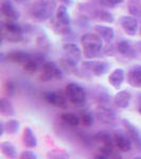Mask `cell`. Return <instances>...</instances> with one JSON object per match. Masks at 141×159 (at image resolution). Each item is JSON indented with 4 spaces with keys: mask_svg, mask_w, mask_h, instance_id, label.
Returning a JSON list of instances; mask_svg holds the SVG:
<instances>
[{
    "mask_svg": "<svg viewBox=\"0 0 141 159\" xmlns=\"http://www.w3.org/2000/svg\"><path fill=\"white\" fill-rule=\"evenodd\" d=\"M36 43L42 50H48V48H49V40H48V38L46 35H43V36L37 37Z\"/></svg>",
    "mask_w": 141,
    "mask_h": 159,
    "instance_id": "obj_34",
    "label": "cell"
},
{
    "mask_svg": "<svg viewBox=\"0 0 141 159\" xmlns=\"http://www.w3.org/2000/svg\"><path fill=\"white\" fill-rule=\"evenodd\" d=\"M2 61L7 60L10 63H15V64H25L27 61H29L30 60H32L34 56L28 52L25 51H20V50H12L10 52H7L6 55L2 54Z\"/></svg>",
    "mask_w": 141,
    "mask_h": 159,
    "instance_id": "obj_9",
    "label": "cell"
},
{
    "mask_svg": "<svg viewBox=\"0 0 141 159\" xmlns=\"http://www.w3.org/2000/svg\"><path fill=\"white\" fill-rule=\"evenodd\" d=\"M139 32H140V35H141V25H140V29H139Z\"/></svg>",
    "mask_w": 141,
    "mask_h": 159,
    "instance_id": "obj_45",
    "label": "cell"
},
{
    "mask_svg": "<svg viewBox=\"0 0 141 159\" xmlns=\"http://www.w3.org/2000/svg\"><path fill=\"white\" fill-rule=\"evenodd\" d=\"M81 122L84 126H91L94 122V116L91 111H85V112H82L81 116H80Z\"/></svg>",
    "mask_w": 141,
    "mask_h": 159,
    "instance_id": "obj_32",
    "label": "cell"
},
{
    "mask_svg": "<svg viewBox=\"0 0 141 159\" xmlns=\"http://www.w3.org/2000/svg\"><path fill=\"white\" fill-rule=\"evenodd\" d=\"M55 3L51 0H38L29 7L30 17L35 21H46L52 16Z\"/></svg>",
    "mask_w": 141,
    "mask_h": 159,
    "instance_id": "obj_2",
    "label": "cell"
},
{
    "mask_svg": "<svg viewBox=\"0 0 141 159\" xmlns=\"http://www.w3.org/2000/svg\"><path fill=\"white\" fill-rule=\"evenodd\" d=\"M22 141H24V144L29 148H34L37 147L38 140L35 136L34 132L32 130L31 127H25L24 130V134H22Z\"/></svg>",
    "mask_w": 141,
    "mask_h": 159,
    "instance_id": "obj_21",
    "label": "cell"
},
{
    "mask_svg": "<svg viewBox=\"0 0 141 159\" xmlns=\"http://www.w3.org/2000/svg\"><path fill=\"white\" fill-rule=\"evenodd\" d=\"M115 49H116V53H119L123 56H126V57L130 58L136 57V50L129 40L122 39L118 42L115 45Z\"/></svg>",
    "mask_w": 141,
    "mask_h": 159,
    "instance_id": "obj_13",
    "label": "cell"
},
{
    "mask_svg": "<svg viewBox=\"0 0 141 159\" xmlns=\"http://www.w3.org/2000/svg\"><path fill=\"white\" fill-rule=\"evenodd\" d=\"M15 89H16V85L11 81L7 82V84L6 85V90L10 97H13L15 94Z\"/></svg>",
    "mask_w": 141,
    "mask_h": 159,
    "instance_id": "obj_36",
    "label": "cell"
},
{
    "mask_svg": "<svg viewBox=\"0 0 141 159\" xmlns=\"http://www.w3.org/2000/svg\"><path fill=\"white\" fill-rule=\"evenodd\" d=\"M94 31L97 34H99L102 37V39L107 43H111L115 38V30L111 27H107V25H97L94 27Z\"/></svg>",
    "mask_w": 141,
    "mask_h": 159,
    "instance_id": "obj_18",
    "label": "cell"
},
{
    "mask_svg": "<svg viewBox=\"0 0 141 159\" xmlns=\"http://www.w3.org/2000/svg\"><path fill=\"white\" fill-rule=\"evenodd\" d=\"M114 139L115 143H116V147L119 151L121 152H130L133 148V141L130 140L129 135L126 134V132H123V130H115L114 132Z\"/></svg>",
    "mask_w": 141,
    "mask_h": 159,
    "instance_id": "obj_8",
    "label": "cell"
},
{
    "mask_svg": "<svg viewBox=\"0 0 141 159\" xmlns=\"http://www.w3.org/2000/svg\"><path fill=\"white\" fill-rule=\"evenodd\" d=\"M118 159H123V157H122V155H121V156H120V157H119V158H118Z\"/></svg>",
    "mask_w": 141,
    "mask_h": 159,
    "instance_id": "obj_44",
    "label": "cell"
},
{
    "mask_svg": "<svg viewBox=\"0 0 141 159\" xmlns=\"http://www.w3.org/2000/svg\"><path fill=\"white\" fill-rule=\"evenodd\" d=\"M61 121L64 123H66L67 125H70V126H78L79 124H80L81 122V119L79 116H76L75 114H73V112H63V114L61 115Z\"/></svg>",
    "mask_w": 141,
    "mask_h": 159,
    "instance_id": "obj_25",
    "label": "cell"
},
{
    "mask_svg": "<svg viewBox=\"0 0 141 159\" xmlns=\"http://www.w3.org/2000/svg\"><path fill=\"white\" fill-rule=\"evenodd\" d=\"M127 9L132 16L141 17V1L140 0H129Z\"/></svg>",
    "mask_w": 141,
    "mask_h": 159,
    "instance_id": "obj_28",
    "label": "cell"
},
{
    "mask_svg": "<svg viewBox=\"0 0 141 159\" xmlns=\"http://www.w3.org/2000/svg\"><path fill=\"white\" fill-rule=\"evenodd\" d=\"M94 159H111L109 157H107L106 155H104V154L100 153L98 154V155H96V157H94Z\"/></svg>",
    "mask_w": 141,
    "mask_h": 159,
    "instance_id": "obj_39",
    "label": "cell"
},
{
    "mask_svg": "<svg viewBox=\"0 0 141 159\" xmlns=\"http://www.w3.org/2000/svg\"><path fill=\"white\" fill-rule=\"evenodd\" d=\"M1 13L7 21H17L19 19V12L15 9L11 0H2L1 1Z\"/></svg>",
    "mask_w": 141,
    "mask_h": 159,
    "instance_id": "obj_11",
    "label": "cell"
},
{
    "mask_svg": "<svg viewBox=\"0 0 141 159\" xmlns=\"http://www.w3.org/2000/svg\"><path fill=\"white\" fill-rule=\"evenodd\" d=\"M103 2L106 6L112 7V6H117V4L122 3V2H124V0H103Z\"/></svg>",
    "mask_w": 141,
    "mask_h": 159,
    "instance_id": "obj_37",
    "label": "cell"
},
{
    "mask_svg": "<svg viewBox=\"0 0 141 159\" xmlns=\"http://www.w3.org/2000/svg\"><path fill=\"white\" fill-rule=\"evenodd\" d=\"M130 100H132V93L124 89V90H119L114 97V103L116 104L119 108H127L130 106Z\"/></svg>",
    "mask_w": 141,
    "mask_h": 159,
    "instance_id": "obj_16",
    "label": "cell"
},
{
    "mask_svg": "<svg viewBox=\"0 0 141 159\" xmlns=\"http://www.w3.org/2000/svg\"><path fill=\"white\" fill-rule=\"evenodd\" d=\"M81 45L83 47L84 55L86 58H93L101 54L104 45L103 39L99 34L86 33L81 37Z\"/></svg>",
    "mask_w": 141,
    "mask_h": 159,
    "instance_id": "obj_1",
    "label": "cell"
},
{
    "mask_svg": "<svg viewBox=\"0 0 141 159\" xmlns=\"http://www.w3.org/2000/svg\"><path fill=\"white\" fill-rule=\"evenodd\" d=\"M65 94L67 96L69 102L76 106H83L87 102V91L83 86L78 83H69L66 86Z\"/></svg>",
    "mask_w": 141,
    "mask_h": 159,
    "instance_id": "obj_3",
    "label": "cell"
},
{
    "mask_svg": "<svg viewBox=\"0 0 141 159\" xmlns=\"http://www.w3.org/2000/svg\"><path fill=\"white\" fill-rule=\"evenodd\" d=\"M47 159H69V155L64 151L52 150L47 153Z\"/></svg>",
    "mask_w": 141,
    "mask_h": 159,
    "instance_id": "obj_33",
    "label": "cell"
},
{
    "mask_svg": "<svg viewBox=\"0 0 141 159\" xmlns=\"http://www.w3.org/2000/svg\"><path fill=\"white\" fill-rule=\"evenodd\" d=\"M0 112L1 115L7 117H13L15 115V107L12 102L7 98L0 99Z\"/></svg>",
    "mask_w": 141,
    "mask_h": 159,
    "instance_id": "obj_24",
    "label": "cell"
},
{
    "mask_svg": "<svg viewBox=\"0 0 141 159\" xmlns=\"http://www.w3.org/2000/svg\"><path fill=\"white\" fill-rule=\"evenodd\" d=\"M93 138L96 141L102 143L103 145H115L116 147V143H115L114 139V134H111L107 130H100V132L96 133L93 136Z\"/></svg>",
    "mask_w": 141,
    "mask_h": 159,
    "instance_id": "obj_22",
    "label": "cell"
},
{
    "mask_svg": "<svg viewBox=\"0 0 141 159\" xmlns=\"http://www.w3.org/2000/svg\"><path fill=\"white\" fill-rule=\"evenodd\" d=\"M125 71L122 68H116L111 71V73L108 76V83L114 87L115 89H120L122 84L125 80Z\"/></svg>",
    "mask_w": 141,
    "mask_h": 159,
    "instance_id": "obj_15",
    "label": "cell"
},
{
    "mask_svg": "<svg viewBox=\"0 0 141 159\" xmlns=\"http://www.w3.org/2000/svg\"><path fill=\"white\" fill-rule=\"evenodd\" d=\"M43 63L40 64L39 61L36 57H33L32 60H30L29 61H27L25 64H24V70L28 73H35L39 70V68H42V65Z\"/></svg>",
    "mask_w": 141,
    "mask_h": 159,
    "instance_id": "obj_27",
    "label": "cell"
},
{
    "mask_svg": "<svg viewBox=\"0 0 141 159\" xmlns=\"http://www.w3.org/2000/svg\"><path fill=\"white\" fill-rule=\"evenodd\" d=\"M0 150H1L2 155L7 159H16L18 157L16 147L10 141H2L0 143Z\"/></svg>",
    "mask_w": 141,
    "mask_h": 159,
    "instance_id": "obj_19",
    "label": "cell"
},
{
    "mask_svg": "<svg viewBox=\"0 0 141 159\" xmlns=\"http://www.w3.org/2000/svg\"><path fill=\"white\" fill-rule=\"evenodd\" d=\"M18 159H38V156L34 152H32V151L25 150L20 153Z\"/></svg>",
    "mask_w": 141,
    "mask_h": 159,
    "instance_id": "obj_35",
    "label": "cell"
},
{
    "mask_svg": "<svg viewBox=\"0 0 141 159\" xmlns=\"http://www.w3.org/2000/svg\"><path fill=\"white\" fill-rule=\"evenodd\" d=\"M55 19L57 20V21H60L61 24L70 27L71 18H70L69 11L67 9V6H65V4H61L60 7H57L56 12H55Z\"/></svg>",
    "mask_w": 141,
    "mask_h": 159,
    "instance_id": "obj_20",
    "label": "cell"
},
{
    "mask_svg": "<svg viewBox=\"0 0 141 159\" xmlns=\"http://www.w3.org/2000/svg\"><path fill=\"white\" fill-rule=\"evenodd\" d=\"M96 117L101 123L111 125L117 121L116 112L106 105H99L96 108Z\"/></svg>",
    "mask_w": 141,
    "mask_h": 159,
    "instance_id": "obj_7",
    "label": "cell"
},
{
    "mask_svg": "<svg viewBox=\"0 0 141 159\" xmlns=\"http://www.w3.org/2000/svg\"><path fill=\"white\" fill-rule=\"evenodd\" d=\"M63 50L65 51V53H66V57L69 58V60L75 61V63H78V61L81 60V57H82L81 50L75 43H64Z\"/></svg>",
    "mask_w": 141,
    "mask_h": 159,
    "instance_id": "obj_17",
    "label": "cell"
},
{
    "mask_svg": "<svg viewBox=\"0 0 141 159\" xmlns=\"http://www.w3.org/2000/svg\"><path fill=\"white\" fill-rule=\"evenodd\" d=\"M134 159H141V156H137V157H135Z\"/></svg>",
    "mask_w": 141,
    "mask_h": 159,
    "instance_id": "obj_42",
    "label": "cell"
},
{
    "mask_svg": "<svg viewBox=\"0 0 141 159\" xmlns=\"http://www.w3.org/2000/svg\"><path fill=\"white\" fill-rule=\"evenodd\" d=\"M58 1H61L65 6H71L72 4V0H58Z\"/></svg>",
    "mask_w": 141,
    "mask_h": 159,
    "instance_id": "obj_40",
    "label": "cell"
},
{
    "mask_svg": "<svg viewBox=\"0 0 141 159\" xmlns=\"http://www.w3.org/2000/svg\"><path fill=\"white\" fill-rule=\"evenodd\" d=\"M20 129V122L17 119H10L6 122V132L10 135H15Z\"/></svg>",
    "mask_w": 141,
    "mask_h": 159,
    "instance_id": "obj_29",
    "label": "cell"
},
{
    "mask_svg": "<svg viewBox=\"0 0 141 159\" xmlns=\"http://www.w3.org/2000/svg\"><path fill=\"white\" fill-rule=\"evenodd\" d=\"M83 68L96 76H102L108 72L111 65L104 61H83Z\"/></svg>",
    "mask_w": 141,
    "mask_h": 159,
    "instance_id": "obj_6",
    "label": "cell"
},
{
    "mask_svg": "<svg viewBox=\"0 0 141 159\" xmlns=\"http://www.w3.org/2000/svg\"><path fill=\"white\" fill-rule=\"evenodd\" d=\"M15 1L18 2V3H28L30 0H15Z\"/></svg>",
    "mask_w": 141,
    "mask_h": 159,
    "instance_id": "obj_41",
    "label": "cell"
},
{
    "mask_svg": "<svg viewBox=\"0 0 141 159\" xmlns=\"http://www.w3.org/2000/svg\"><path fill=\"white\" fill-rule=\"evenodd\" d=\"M96 17L97 19L101 20L102 22H106V24H112L115 21L114 15L107 11H104V10H100V11L97 12Z\"/></svg>",
    "mask_w": 141,
    "mask_h": 159,
    "instance_id": "obj_30",
    "label": "cell"
},
{
    "mask_svg": "<svg viewBox=\"0 0 141 159\" xmlns=\"http://www.w3.org/2000/svg\"><path fill=\"white\" fill-rule=\"evenodd\" d=\"M61 69L63 70V72L66 73H73V74H79V70L78 67H76V63L69 58L65 57V58H61L60 61V65Z\"/></svg>",
    "mask_w": 141,
    "mask_h": 159,
    "instance_id": "obj_23",
    "label": "cell"
},
{
    "mask_svg": "<svg viewBox=\"0 0 141 159\" xmlns=\"http://www.w3.org/2000/svg\"><path fill=\"white\" fill-rule=\"evenodd\" d=\"M51 25H52V29L54 30V32L57 33V34H67L69 32L68 25L61 24V22L57 21L55 18H53L51 20Z\"/></svg>",
    "mask_w": 141,
    "mask_h": 159,
    "instance_id": "obj_31",
    "label": "cell"
},
{
    "mask_svg": "<svg viewBox=\"0 0 141 159\" xmlns=\"http://www.w3.org/2000/svg\"><path fill=\"white\" fill-rule=\"evenodd\" d=\"M122 124H123V126H124L126 134L129 135L130 140L133 141V143H134L139 150H141V132H140V129L126 119L122 120Z\"/></svg>",
    "mask_w": 141,
    "mask_h": 159,
    "instance_id": "obj_10",
    "label": "cell"
},
{
    "mask_svg": "<svg viewBox=\"0 0 141 159\" xmlns=\"http://www.w3.org/2000/svg\"><path fill=\"white\" fill-rule=\"evenodd\" d=\"M43 99L49 105L61 109H67L68 98L66 94H63L58 91H45L43 92Z\"/></svg>",
    "mask_w": 141,
    "mask_h": 159,
    "instance_id": "obj_5",
    "label": "cell"
},
{
    "mask_svg": "<svg viewBox=\"0 0 141 159\" xmlns=\"http://www.w3.org/2000/svg\"><path fill=\"white\" fill-rule=\"evenodd\" d=\"M40 69H42V73L39 75V79L43 82L58 81L63 79V70L54 61H43Z\"/></svg>",
    "mask_w": 141,
    "mask_h": 159,
    "instance_id": "obj_4",
    "label": "cell"
},
{
    "mask_svg": "<svg viewBox=\"0 0 141 159\" xmlns=\"http://www.w3.org/2000/svg\"><path fill=\"white\" fill-rule=\"evenodd\" d=\"M0 129H1V132H0V136H3L6 134V123L3 121H0Z\"/></svg>",
    "mask_w": 141,
    "mask_h": 159,
    "instance_id": "obj_38",
    "label": "cell"
},
{
    "mask_svg": "<svg viewBox=\"0 0 141 159\" xmlns=\"http://www.w3.org/2000/svg\"><path fill=\"white\" fill-rule=\"evenodd\" d=\"M1 36H2V39L7 40V42H9V43H19L24 39L22 34L11 32V31H7L6 29H3V28H1Z\"/></svg>",
    "mask_w": 141,
    "mask_h": 159,
    "instance_id": "obj_26",
    "label": "cell"
},
{
    "mask_svg": "<svg viewBox=\"0 0 141 159\" xmlns=\"http://www.w3.org/2000/svg\"><path fill=\"white\" fill-rule=\"evenodd\" d=\"M127 83L134 88L141 89V65H135L127 72Z\"/></svg>",
    "mask_w": 141,
    "mask_h": 159,
    "instance_id": "obj_14",
    "label": "cell"
},
{
    "mask_svg": "<svg viewBox=\"0 0 141 159\" xmlns=\"http://www.w3.org/2000/svg\"><path fill=\"white\" fill-rule=\"evenodd\" d=\"M119 24L130 36L136 35L138 31V21L134 16H122L119 19Z\"/></svg>",
    "mask_w": 141,
    "mask_h": 159,
    "instance_id": "obj_12",
    "label": "cell"
},
{
    "mask_svg": "<svg viewBox=\"0 0 141 159\" xmlns=\"http://www.w3.org/2000/svg\"><path fill=\"white\" fill-rule=\"evenodd\" d=\"M139 114L141 115V105H140V107H139Z\"/></svg>",
    "mask_w": 141,
    "mask_h": 159,
    "instance_id": "obj_43",
    "label": "cell"
}]
</instances>
